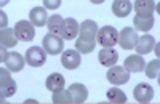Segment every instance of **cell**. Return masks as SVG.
Wrapping results in <instances>:
<instances>
[{
  "label": "cell",
  "instance_id": "5",
  "mask_svg": "<svg viewBox=\"0 0 160 104\" xmlns=\"http://www.w3.org/2000/svg\"><path fill=\"white\" fill-rule=\"evenodd\" d=\"M47 51L43 50V47H31L28 51H26V62L32 67H40L47 62Z\"/></svg>",
  "mask_w": 160,
  "mask_h": 104
},
{
  "label": "cell",
  "instance_id": "19",
  "mask_svg": "<svg viewBox=\"0 0 160 104\" xmlns=\"http://www.w3.org/2000/svg\"><path fill=\"white\" fill-rule=\"evenodd\" d=\"M18 42H19V40H18V37H16L15 29L7 27V29L0 31V45H2V47H5V48H13V47H16Z\"/></svg>",
  "mask_w": 160,
  "mask_h": 104
},
{
  "label": "cell",
  "instance_id": "24",
  "mask_svg": "<svg viewBox=\"0 0 160 104\" xmlns=\"http://www.w3.org/2000/svg\"><path fill=\"white\" fill-rule=\"evenodd\" d=\"M108 99L111 102H115V104H122V102H127V95L120 88L114 87V88L108 90Z\"/></svg>",
  "mask_w": 160,
  "mask_h": 104
},
{
  "label": "cell",
  "instance_id": "18",
  "mask_svg": "<svg viewBox=\"0 0 160 104\" xmlns=\"http://www.w3.org/2000/svg\"><path fill=\"white\" fill-rule=\"evenodd\" d=\"M98 59L102 66L106 67H111V66H115L117 61H118V53L114 50V48H102L99 53H98Z\"/></svg>",
  "mask_w": 160,
  "mask_h": 104
},
{
  "label": "cell",
  "instance_id": "4",
  "mask_svg": "<svg viewBox=\"0 0 160 104\" xmlns=\"http://www.w3.org/2000/svg\"><path fill=\"white\" fill-rule=\"evenodd\" d=\"M42 47L43 50L47 51L48 55H59L62 53V50H64V40L61 38V35L58 34H47L43 37V40H42Z\"/></svg>",
  "mask_w": 160,
  "mask_h": 104
},
{
  "label": "cell",
  "instance_id": "23",
  "mask_svg": "<svg viewBox=\"0 0 160 104\" xmlns=\"http://www.w3.org/2000/svg\"><path fill=\"white\" fill-rule=\"evenodd\" d=\"M62 22H64V19H62V16H59V15H51L50 18H48V22H47V27H48V31H50V34H61V29H62Z\"/></svg>",
  "mask_w": 160,
  "mask_h": 104
},
{
  "label": "cell",
  "instance_id": "8",
  "mask_svg": "<svg viewBox=\"0 0 160 104\" xmlns=\"http://www.w3.org/2000/svg\"><path fill=\"white\" fill-rule=\"evenodd\" d=\"M106 77L114 85H123L130 80V72L122 66H111L106 72Z\"/></svg>",
  "mask_w": 160,
  "mask_h": 104
},
{
  "label": "cell",
  "instance_id": "7",
  "mask_svg": "<svg viewBox=\"0 0 160 104\" xmlns=\"http://www.w3.org/2000/svg\"><path fill=\"white\" fill-rule=\"evenodd\" d=\"M136 42H138V34H136V31L133 29L131 26L123 27L122 31L118 32V45H120V48L131 50V48H135Z\"/></svg>",
  "mask_w": 160,
  "mask_h": 104
},
{
  "label": "cell",
  "instance_id": "28",
  "mask_svg": "<svg viewBox=\"0 0 160 104\" xmlns=\"http://www.w3.org/2000/svg\"><path fill=\"white\" fill-rule=\"evenodd\" d=\"M0 53H2V55H0V62H5L7 61V58H8V55H10V51H7V48L5 47H0Z\"/></svg>",
  "mask_w": 160,
  "mask_h": 104
},
{
  "label": "cell",
  "instance_id": "16",
  "mask_svg": "<svg viewBox=\"0 0 160 104\" xmlns=\"http://www.w3.org/2000/svg\"><path fill=\"white\" fill-rule=\"evenodd\" d=\"M29 19L31 22L35 26V27H40V26H45L48 22V13L45 7H34L29 13Z\"/></svg>",
  "mask_w": 160,
  "mask_h": 104
},
{
  "label": "cell",
  "instance_id": "3",
  "mask_svg": "<svg viewBox=\"0 0 160 104\" xmlns=\"http://www.w3.org/2000/svg\"><path fill=\"white\" fill-rule=\"evenodd\" d=\"M16 93V82L11 79L10 71L5 67L0 69V99L5 101L7 98Z\"/></svg>",
  "mask_w": 160,
  "mask_h": 104
},
{
  "label": "cell",
  "instance_id": "22",
  "mask_svg": "<svg viewBox=\"0 0 160 104\" xmlns=\"http://www.w3.org/2000/svg\"><path fill=\"white\" fill-rule=\"evenodd\" d=\"M133 8H135L136 15H152L155 10V3L154 0H136L133 3Z\"/></svg>",
  "mask_w": 160,
  "mask_h": 104
},
{
  "label": "cell",
  "instance_id": "12",
  "mask_svg": "<svg viewBox=\"0 0 160 104\" xmlns=\"http://www.w3.org/2000/svg\"><path fill=\"white\" fill-rule=\"evenodd\" d=\"M154 22H155L154 15H135V18H133V27H135V31L148 32L154 27Z\"/></svg>",
  "mask_w": 160,
  "mask_h": 104
},
{
  "label": "cell",
  "instance_id": "9",
  "mask_svg": "<svg viewBox=\"0 0 160 104\" xmlns=\"http://www.w3.org/2000/svg\"><path fill=\"white\" fill-rule=\"evenodd\" d=\"M78 31H80V24L74 18H68L62 22V29H61L59 35L62 40H74L78 35Z\"/></svg>",
  "mask_w": 160,
  "mask_h": 104
},
{
  "label": "cell",
  "instance_id": "2",
  "mask_svg": "<svg viewBox=\"0 0 160 104\" xmlns=\"http://www.w3.org/2000/svg\"><path fill=\"white\" fill-rule=\"evenodd\" d=\"M96 42L102 48H112L114 45L118 43V31L114 26H104V27H101L98 31Z\"/></svg>",
  "mask_w": 160,
  "mask_h": 104
},
{
  "label": "cell",
  "instance_id": "20",
  "mask_svg": "<svg viewBox=\"0 0 160 104\" xmlns=\"http://www.w3.org/2000/svg\"><path fill=\"white\" fill-rule=\"evenodd\" d=\"M131 8H133V5L128 0H115L112 3V13L117 18H127L131 13Z\"/></svg>",
  "mask_w": 160,
  "mask_h": 104
},
{
  "label": "cell",
  "instance_id": "27",
  "mask_svg": "<svg viewBox=\"0 0 160 104\" xmlns=\"http://www.w3.org/2000/svg\"><path fill=\"white\" fill-rule=\"evenodd\" d=\"M43 5L47 10H56L61 7V0H45Z\"/></svg>",
  "mask_w": 160,
  "mask_h": 104
},
{
  "label": "cell",
  "instance_id": "11",
  "mask_svg": "<svg viewBox=\"0 0 160 104\" xmlns=\"http://www.w3.org/2000/svg\"><path fill=\"white\" fill-rule=\"evenodd\" d=\"M61 64L69 69V71H74L80 66V53L77 50H66L61 53Z\"/></svg>",
  "mask_w": 160,
  "mask_h": 104
},
{
  "label": "cell",
  "instance_id": "13",
  "mask_svg": "<svg viewBox=\"0 0 160 104\" xmlns=\"http://www.w3.org/2000/svg\"><path fill=\"white\" fill-rule=\"evenodd\" d=\"M24 64H26V58L16 51H10V55L5 61V67L10 72H21L24 69Z\"/></svg>",
  "mask_w": 160,
  "mask_h": 104
},
{
  "label": "cell",
  "instance_id": "21",
  "mask_svg": "<svg viewBox=\"0 0 160 104\" xmlns=\"http://www.w3.org/2000/svg\"><path fill=\"white\" fill-rule=\"evenodd\" d=\"M64 83H66V79L62 77V74L59 72H55V74H50L48 79H47V88L50 92H58V90L64 88Z\"/></svg>",
  "mask_w": 160,
  "mask_h": 104
},
{
  "label": "cell",
  "instance_id": "6",
  "mask_svg": "<svg viewBox=\"0 0 160 104\" xmlns=\"http://www.w3.org/2000/svg\"><path fill=\"white\" fill-rule=\"evenodd\" d=\"M15 32H16V37L19 42H31L34 40L35 37V27L31 21H26V19H21L16 22L15 26Z\"/></svg>",
  "mask_w": 160,
  "mask_h": 104
},
{
  "label": "cell",
  "instance_id": "15",
  "mask_svg": "<svg viewBox=\"0 0 160 104\" xmlns=\"http://www.w3.org/2000/svg\"><path fill=\"white\" fill-rule=\"evenodd\" d=\"M68 90H69V95H71V101L75 102V104H82L88 98V90H87V87L83 83H77L75 82Z\"/></svg>",
  "mask_w": 160,
  "mask_h": 104
},
{
  "label": "cell",
  "instance_id": "1",
  "mask_svg": "<svg viewBox=\"0 0 160 104\" xmlns=\"http://www.w3.org/2000/svg\"><path fill=\"white\" fill-rule=\"evenodd\" d=\"M98 24L93 19H85L80 24V31L75 38V50L80 55H88L91 53L96 47V37H98Z\"/></svg>",
  "mask_w": 160,
  "mask_h": 104
},
{
  "label": "cell",
  "instance_id": "29",
  "mask_svg": "<svg viewBox=\"0 0 160 104\" xmlns=\"http://www.w3.org/2000/svg\"><path fill=\"white\" fill-rule=\"evenodd\" d=\"M0 18H2V29H7V22H8V19H7V15L2 11L0 13Z\"/></svg>",
  "mask_w": 160,
  "mask_h": 104
},
{
  "label": "cell",
  "instance_id": "10",
  "mask_svg": "<svg viewBox=\"0 0 160 104\" xmlns=\"http://www.w3.org/2000/svg\"><path fill=\"white\" fill-rule=\"evenodd\" d=\"M133 96L138 102H149L154 98V88L149 83H138L133 90Z\"/></svg>",
  "mask_w": 160,
  "mask_h": 104
},
{
  "label": "cell",
  "instance_id": "25",
  "mask_svg": "<svg viewBox=\"0 0 160 104\" xmlns=\"http://www.w3.org/2000/svg\"><path fill=\"white\" fill-rule=\"evenodd\" d=\"M144 71H146L148 79H158V71H160V61H158V58L146 64Z\"/></svg>",
  "mask_w": 160,
  "mask_h": 104
},
{
  "label": "cell",
  "instance_id": "26",
  "mask_svg": "<svg viewBox=\"0 0 160 104\" xmlns=\"http://www.w3.org/2000/svg\"><path fill=\"white\" fill-rule=\"evenodd\" d=\"M53 102H72L71 101V95H69V90H64V88H61V90H58V92H53Z\"/></svg>",
  "mask_w": 160,
  "mask_h": 104
},
{
  "label": "cell",
  "instance_id": "17",
  "mask_svg": "<svg viewBox=\"0 0 160 104\" xmlns=\"http://www.w3.org/2000/svg\"><path fill=\"white\" fill-rule=\"evenodd\" d=\"M144 66H146V62H144V58L139 56V55H131L125 59L123 62V67L130 72V74H135V72H142L144 71Z\"/></svg>",
  "mask_w": 160,
  "mask_h": 104
},
{
  "label": "cell",
  "instance_id": "14",
  "mask_svg": "<svg viewBox=\"0 0 160 104\" xmlns=\"http://www.w3.org/2000/svg\"><path fill=\"white\" fill-rule=\"evenodd\" d=\"M154 47H155V38H154L152 35L146 34V35H142V37H138V42H136V45H135L136 55H139V56L148 55V53H151V51L154 50Z\"/></svg>",
  "mask_w": 160,
  "mask_h": 104
}]
</instances>
